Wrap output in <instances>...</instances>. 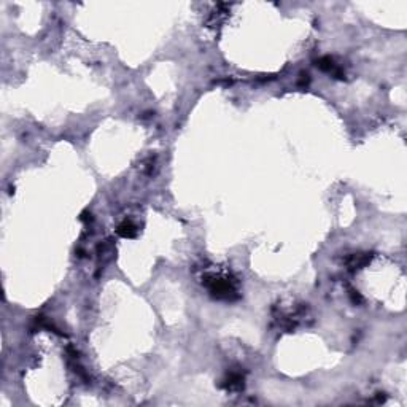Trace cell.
<instances>
[{
	"label": "cell",
	"mask_w": 407,
	"mask_h": 407,
	"mask_svg": "<svg viewBox=\"0 0 407 407\" xmlns=\"http://www.w3.org/2000/svg\"><path fill=\"white\" fill-rule=\"evenodd\" d=\"M350 296H352V301L355 302V304H360L363 299H361V296L358 294V291H353V290H350Z\"/></svg>",
	"instance_id": "obj_6"
},
{
	"label": "cell",
	"mask_w": 407,
	"mask_h": 407,
	"mask_svg": "<svg viewBox=\"0 0 407 407\" xmlns=\"http://www.w3.org/2000/svg\"><path fill=\"white\" fill-rule=\"evenodd\" d=\"M370 261V255L369 253H353L347 258L345 264L350 270H356V269H361L364 267L367 262Z\"/></svg>",
	"instance_id": "obj_3"
},
{
	"label": "cell",
	"mask_w": 407,
	"mask_h": 407,
	"mask_svg": "<svg viewBox=\"0 0 407 407\" xmlns=\"http://www.w3.org/2000/svg\"><path fill=\"white\" fill-rule=\"evenodd\" d=\"M116 234L119 237H123V239H134L137 235V226L132 221L126 220V221H123L121 224L118 226Z\"/></svg>",
	"instance_id": "obj_5"
},
{
	"label": "cell",
	"mask_w": 407,
	"mask_h": 407,
	"mask_svg": "<svg viewBox=\"0 0 407 407\" xmlns=\"http://www.w3.org/2000/svg\"><path fill=\"white\" fill-rule=\"evenodd\" d=\"M202 283L210 291L212 296L224 299V301H232L239 297L237 293V282L229 272L221 269H206L202 275Z\"/></svg>",
	"instance_id": "obj_1"
},
{
	"label": "cell",
	"mask_w": 407,
	"mask_h": 407,
	"mask_svg": "<svg viewBox=\"0 0 407 407\" xmlns=\"http://www.w3.org/2000/svg\"><path fill=\"white\" fill-rule=\"evenodd\" d=\"M318 67L321 70H325L328 72V74H332L334 77H337V78H344V72L342 69L334 62V59L331 57H321L320 61H318Z\"/></svg>",
	"instance_id": "obj_4"
},
{
	"label": "cell",
	"mask_w": 407,
	"mask_h": 407,
	"mask_svg": "<svg viewBox=\"0 0 407 407\" xmlns=\"http://www.w3.org/2000/svg\"><path fill=\"white\" fill-rule=\"evenodd\" d=\"M244 376L241 372H231L223 382V388L227 391H239L244 388Z\"/></svg>",
	"instance_id": "obj_2"
}]
</instances>
